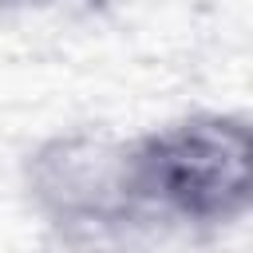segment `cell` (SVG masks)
<instances>
[{
    "label": "cell",
    "instance_id": "obj_2",
    "mask_svg": "<svg viewBox=\"0 0 253 253\" xmlns=\"http://www.w3.org/2000/svg\"><path fill=\"white\" fill-rule=\"evenodd\" d=\"M24 186L51 225L134 229L126 190V142L67 130L40 142L24 162Z\"/></svg>",
    "mask_w": 253,
    "mask_h": 253
},
{
    "label": "cell",
    "instance_id": "obj_3",
    "mask_svg": "<svg viewBox=\"0 0 253 253\" xmlns=\"http://www.w3.org/2000/svg\"><path fill=\"white\" fill-rule=\"evenodd\" d=\"M47 4H59V0H0L4 12H20V8H47ZM83 4H99V0H83Z\"/></svg>",
    "mask_w": 253,
    "mask_h": 253
},
{
    "label": "cell",
    "instance_id": "obj_1",
    "mask_svg": "<svg viewBox=\"0 0 253 253\" xmlns=\"http://www.w3.org/2000/svg\"><path fill=\"white\" fill-rule=\"evenodd\" d=\"M134 225L217 229L253 198V130L241 115H190L126 142Z\"/></svg>",
    "mask_w": 253,
    "mask_h": 253
}]
</instances>
